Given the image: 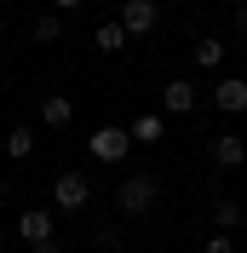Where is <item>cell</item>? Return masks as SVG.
Here are the masks:
<instances>
[{"label":"cell","instance_id":"cell-15","mask_svg":"<svg viewBox=\"0 0 247 253\" xmlns=\"http://www.w3.org/2000/svg\"><path fill=\"white\" fill-rule=\"evenodd\" d=\"M236 224H242V202H213V230H224V236H230Z\"/></svg>","mask_w":247,"mask_h":253},{"label":"cell","instance_id":"cell-16","mask_svg":"<svg viewBox=\"0 0 247 253\" xmlns=\"http://www.w3.org/2000/svg\"><path fill=\"white\" fill-rule=\"evenodd\" d=\"M201 253H236V242H230V236H224V230H213V236L201 242Z\"/></svg>","mask_w":247,"mask_h":253},{"label":"cell","instance_id":"cell-19","mask_svg":"<svg viewBox=\"0 0 247 253\" xmlns=\"http://www.w3.org/2000/svg\"><path fill=\"white\" fill-rule=\"evenodd\" d=\"M230 23H236V35H247V6H236V17H230Z\"/></svg>","mask_w":247,"mask_h":253},{"label":"cell","instance_id":"cell-20","mask_svg":"<svg viewBox=\"0 0 247 253\" xmlns=\"http://www.w3.org/2000/svg\"><path fill=\"white\" fill-rule=\"evenodd\" d=\"M236 6H247V0H236Z\"/></svg>","mask_w":247,"mask_h":253},{"label":"cell","instance_id":"cell-10","mask_svg":"<svg viewBox=\"0 0 247 253\" xmlns=\"http://www.w3.org/2000/svg\"><path fill=\"white\" fill-rule=\"evenodd\" d=\"M41 115H46V126L58 132V126H69V121H75V104H69L63 92H46V98H41Z\"/></svg>","mask_w":247,"mask_h":253},{"label":"cell","instance_id":"cell-4","mask_svg":"<svg viewBox=\"0 0 247 253\" xmlns=\"http://www.w3.org/2000/svg\"><path fill=\"white\" fill-rule=\"evenodd\" d=\"M17 236L29 242H52L58 236V213H52V207H23V213H17Z\"/></svg>","mask_w":247,"mask_h":253},{"label":"cell","instance_id":"cell-14","mask_svg":"<svg viewBox=\"0 0 247 253\" xmlns=\"http://www.w3.org/2000/svg\"><path fill=\"white\" fill-rule=\"evenodd\" d=\"M29 35L41 41V46H46V41H58V35H63V17H58V12H41V17L29 23Z\"/></svg>","mask_w":247,"mask_h":253},{"label":"cell","instance_id":"cell-11","mask_svg":"<svg viewBox=\"0 0 247 253\" xmlns=\"http://www.w3.org/2000/svg\"><path fill=\"white\" fill-rule=\"evenodd\" d=\"M35 150H41V138H35V126H12V132H6V156H12V161H29Z\"/></svg>","mask_w":247,"mask_h":253},{"label":"cell","instance_id":"cell-1","mask_svg":"<svg viewBox=\"0 0 247 253\" xmlns=\"http://www.w3.org/2000/svg\"><path fill=\"white\" fill-rule=\"evenodd\" d=\"M155 202H161V184H155L150 173L121 178V190H115V207H121V219H144V213H155Z\"/></svg>","mask_w":247,"mask_h":253},{"label":"cell","instance_id":"cell-8","mask_svg":"<svg viewBox=\"0 0 247 253\" xmlns=\"http://www.w3.org/2000/svg\"><path fill=\"white\" fill-rule=\"evenodd\" d=\"M126 138H132V144H161V138H167V115H161V110H144L138 121L126 126Z\"/></svg>","mask_w":247,"mask_h":253},{"label":"cell","instance_id":"cell-2","mask_svg":"<svg viewBox=\"0 0 247 253\" xmlns=\"http://www.w3.org/2000/svg\"><path fill=\"white\" fill-rule=\"evenodd\" d=\"M86 202H92V178L81 167H63L52 178V213H86Z\"/></svg>","mask_w":247,"mask_h":253},{"label":"cell","instance_id":"cell-5","mask_svg":"<svg viewBox=\"0 0 247 253\" xmlns=\"http://www.w3.org/2000/svg\"><path fill=\"white\" fill-rule=\"evenodd\" d=\"M92 156L98 161H126V156H132L126 126H98V132H92Z\"/></svg>","mask_w":247,"mask_h":253},{"label":"cell","instance_id":"cell-6","mask_svg":"<svg viewBox=\"0 0 247 253\" xmlns=\"http://www.w3.org/2000/svg\"><path fill=\"white\" fill-rule=\"evenodd\" d=\"M213 110L247 115V81H242V75H218V86H213Z\"/></svg>","mask_w":247,"mask_h":253},{"label":"cell","instance_id":"cell-18","mask_svg":"<svg viewBox=\"0 0 247 253\" xmlns=\"http://www.w3.org/2000/svg\"><path fill=\"white\" fill-rule=\"evenodd\" d=\"M29 253H63V242H58V236H52V242H35Z\"/></svg>","mask_w":247,"mask_h":253},{"label":"cell","instance_id":"cell-3","mask_svg":"<svg viewBox=\"0 0 247 253\" xmlns=\"http://www.w3.org/2000/svg\"><path fill=\"white\" fill-rule=\"evenodd\" d=\"M115 23L126 29V41H132V35H155L161 29V6H155V0H126Z\"/></svg>","mask_w":247,"mask_h":253},{"label":"cell","instance_id":"cell-21","mask_svg":"<svg viewBox=\"0 0 247 253\" xmlns=\"http://www.w3.org/2000/svg\"><path fill=\"white\" fill-rule=\"evenodd\" d=\"M236 253H247V248H236Z\"/></svg>","mask_w":247,"mask_h":253},{"label":"cell","instance_id":"cell-7","mask_svg":"<svg viewBox=\"0 0 247 253\" xmlns=\"http://www.w3.org/2000/svg\"><path fill=\"white\" fill-rule=\"evenodd\" d=\"M196 86H190V81H167V86H161V115H196Z\"/></svg>","mask_w":247,"mask_h":253},{"label":"cell","instance_id":"cell-13","mask_svg":"<svg viewBox=\"0 0 247 253\" xmlns=\"http://www.w3.org/2000/svg\"><path fill=\"white\" fill-rule=\"evenodd\" d=\"M213 161H218V167H242V161H247V144L236 138V132H224V138H213Z\"/></svg>","mask_w":247,"mask_h":253},{"label":"cell","instance_id":"cell-17","mask_svg":"<svg viewBox=\"0 0 247 253\" xmlns=\"http://www.w3.org/2000/svg\"><path fill=\"white\" fill-rule=\"evenodd\" d=\"M81 6H86V0H52V12H58V17H63V12H81Z\"/></svg>","mask_w":247,"mask_h":253},{"label":"cell","instance_id":"cell-9","mask_svg":"<svg viewBox=\"0 0 247 253\" xmlns=\"http://www.w3.org/2000/svg\"><path fill=\"white\" fill-rule=\"evenodd\" d=\"M224 52H230V46H224L218 35H201L190 58H196V69H224Z\"/></svg>","mask_w":247,"mask_h":253},{"label":"cell","instance_id":"cell-12","mask_svg":"<svg viewBox=\"0 0 247 253\" xmlns=\"http://www.w3.org/2000/svg\"><path fill=\"white\" fill-rule=\"evenodd\" d=\"M92 46L115 58V52L126 46V29H121V23H115V17H104V23H98V29H92Z\"/></svg>","mask_w":247,"mask_h":253}]
</instances>
